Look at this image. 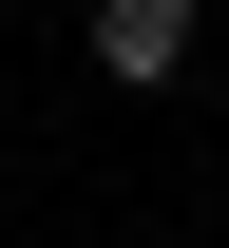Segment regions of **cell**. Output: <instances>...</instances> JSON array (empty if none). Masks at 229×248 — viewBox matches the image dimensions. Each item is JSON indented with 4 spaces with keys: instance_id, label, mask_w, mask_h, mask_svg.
<instances>
[{
    "instance_id": "obj_1",
    "label": "cell",
    "mask_w": 229,
    "mask_h": 248,
    "mask_svg": "<svg viewBox=\"0 0 229 248\" xmlns=\"http://www.w3.org/2000/svg\"><path fill=\"white\" fill-rule=\"evenodd\" d=\"M172 58H191V0H96V77L115 95H172Z\"/></svg>"
}]
</instances>
